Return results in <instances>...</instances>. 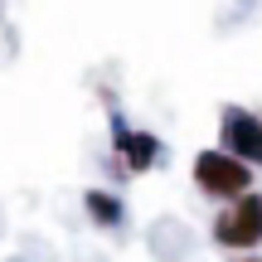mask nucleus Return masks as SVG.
I'll return each mask as SVG.
<instances>
[{
    "label": "nucleus",
    "instance_id": "nucleus-3",
    "mask_svg": "<svg viewBox=\"0 0 262 262\" xmlns=\"http://www.w3.org/2000/svg\"><path fill=\"white\" fill-rule=\"evenodd\" d=\"M219 150H228L248 170H257L262 165V117L248 112V107H224V117H219Z\"/></svg>",
    "mask_w": 262,
    "mask_h": 262
},
{
    "label": "nucleus",
    "instance_id": "nucleus-2",
    "mask_svg": "<svg viewBox=\"0 0 262 262\" xmlns=\"http://www.w3.org/2000/svg\"><path fill=\"white\" fill-rule=\"evenodd\" d=\"M214 243L228 248V253H253V248H262V194L257 189L233 199L214 219Z\"/></svg>",
    "mask_w": 262,
    "mask_h": 262
},
{
    "label": "nucleus",
    "instance_id": "nucleus-5",
    "mask_svg": "<svg viewBox=\"0 0 262 262\" xmlns=\"http://www.w3.org/2000/svg\"><path fill=\"white\" fill-rule=\"evenodd\" d=\"M83 204H88V214H93L102 228H117V224H122V199H117V194H107V189H88V199H83Z\"/></svg>",
    "mask_w": 262,
    "mask_h": 262
},
{
    "label": "nucleus",
    "instance_id": "nucleus-1",
    "mask_svg": "<svg viewBox=\"0 0 262 262\" xmlns=\"http://www.w3.org/2000/svg\"><path fill=\"white\" fill-rule=\"evenodd\" d=\"M194 189L209 199H224V204H233V199L253 194V170L243 165V160H233L228 150H199L194 156Z\"/></svg>",
    "mask_w": 262,
    "mask_h": 262
},
{
    "label": "nucleus",
    "instance_id": "nucleus-4",
    "mask_svg": "<svg viewBox=\"0 0 262 262\" xmlns=\"http://www.w3.org/2000/svg\"><path fill=\"white\" fill-rule=\"evenodd\" d=\"M112 131H117V156L126 160L131 175H141V170H150V165L160 160V141L150 136V131H131L122 117L112 122Z\"/></svg>",
    "mask_w": 262,
    "mask_h": 262
},
{
    "label": "nucleus",
    "instance_id": "nucleus-6",
    "mask_svg": "<svg viewBox=\"0 0 262 262\" xmlns=\"http://www.w3.org/2000/svg\"><path fill=\"white\" fill-rule=\"evenodd\" d=\"M243 262H262V257H243Z\"/></svg>",
    "mask_w": 262,
    "mask_h": 262
}]
</instances>
